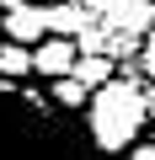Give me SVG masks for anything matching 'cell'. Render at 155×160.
<instances>
[{"label": "cell", "mask_w": 155, "mask_h": 160, "mask_svg": "<svg viewBox=\"0 0 155 160\" xmlns=\"http://www.w3.org/2000/svg\"><path fill=\"white\" fill-rule=\"evenodd\" d=\"M91 128L80 133L70 123V107L38 96L0 75V160H96Z\"/></svg>", "instance_id": "1"}, {"label": "cell", "mask_w": 155, "mask_h": 160, "mask_svg": "<svg viewBox=\"0 0 155 160\" xmlns=\"http://www.w3.org/2000/svg\"><path fill=\"white\" fill-rule=\"evenodd\" d=\"M144 123H150V96L139 86H128V80H107V86H96L91 102H86V128H91V139H96L102 155L134 149L139 133H144Z\"/></svg>", "instance_id": "2"}, {"label": "cell", "mask_w": 155, "mask_h": 160, "mask_svg": "<svg viewBox=\"0 0 155 160\" xmlns=\"http://www.w3.org/2000/svg\"><path fill=\"white\" fill-rule=\"evenodd\" d=\"M75 59H80V53H75V43H70L64 32H48V38L32 48V69H38V75H48V80L75 75Z\"/></svg>", "instance_id": "3"}, {"label": "cell", "mask_w": 155, "mask_h": 160, "mask_svg": "<svg viewBox=\"0 0 155 160\" xmlns=\"http://www.w3.org/2000/svg\"><path fill=\"white\" fill-rule=\"evenodd\" d=\"M102 22H107L112 32H128V38H144V32L155 27V6H150V0H107Z\"/></svg>", "instance_id": "4"}, {"label": "cell", "mask_w": 155, "mask_h": 160, "mask_svg": "<svg viewBox=\"0 0 155 160\" xmlns=\"http://www.w3.org/2000/svg\"><path fill=\"white\" fill-rule=\"evenodd\" d=\"M6 38L38 48V43L48 38V11L38 6V0H27V6H16V11H6Z\"/></svg>", "instance_id": "5"}, {"label": "cell", "mask_w": 155, "mask_h": 160, "mask_svg": "<svg viewBox=\"0 0 155 160\" xmlns=\"http://www.w3.org/2000/svg\"><path fill=\"white\" fill-rule=\"evenodd\" d=\"M86 22H91V11L80 6V0H54V6H48V32H64V38H75Z\"/></svg>", "instance_id": "6"}, {"label": "cell", "mask_w": 155, "mask_h": 160, "mask_svg": "<svg viewBox=\"0 0 155 160\" xmlns=\"http://www.w3.org/2000/svg\"><path fill=\"white\" fill-rule=\"evenodd\" d=\"M0 75H11V80L32 75V43H16V38L0 43Z\"/></svg>", "instance_id": "7"}, {"label": "cell", "mask_w": 155, "mask_h": 160, "mask_svg": "<svg viewBox=\"0 0 155 160\" xmlns=\"http://www.w3.org/2000/svg\"><path fill=\"white\" fill-rule=\"evenodd\" d=\"M54 102L70 107V112H80V107L91 102V86H86L80 75H59V80H54Z\"/></svg>", "instance_id": "8"}, {"label": "cell", "mask_w": 155, "mask_h": 160, "mask_svg": "<svg viewBox=\"0 0 155 160\" xmlns=\"http://www.w3.org/2000/svg\"><path fill=\"white\" fill-rule=\"evenodd\" d=\"M75 75H80L91 91L107 86V80H112V53H80V59H75Z\"/></svg>", "instance_id": "9"}, {"label": "cell", "mask_w": 155, "mask_h": 160, "mask_svg": "<svg viewBox=\"0 0 155 160\" xmlns=\"http://www.w3.org/2000/svg\"><path fill=\"white\" fill-rule=\"evenodd\" d=\"M139 64H144V75H155V27L139 38Z\"/></svg>", "instance_id": "10"}, {"label": "cell", "mask_w": 155, "mask_h": 160, "mask_svg": "<svg viewBox=\"0 0 155 160\" xmlns=\"http://www.w3.org/2000/svg\"><path fill=\"white\" fill-rule=\"evenodd\" d=\"M128 160H155V139H150V144H134V149H128Z\"/></svg>", "instance_id": "11"}, {"label": "cell", "mask_w": 155, "mask_h": 160, "mask_svg": "<svg viewBox=\"0 0 155 160\" xmlns=\"http://www.w3.org/2000/svg\"><path fill=\"white\" fill-rule=\"evenodd\" d=\"M16 6H27V0H0V11H16Z\"/></svg>", "instance_id": "12"}]
</instances>
